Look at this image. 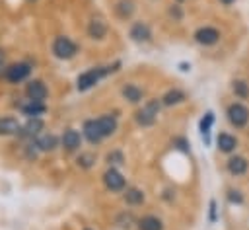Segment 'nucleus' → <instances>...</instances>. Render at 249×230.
<instances>
[{
	"instance_id": "7c9ffc66",
	"label": "nucleus",
	"mask_w": 249,
	"mask_h": 230,
	"mask_svg": "<svg viewBox=\"0 0 249 230\" xmlns=\"http://www.w3.org/2000/svg\"><path fill=\"white\" fill-rule=\"evenodd\" d=\"M169 16H171V18H175V19H181V18H183V12H181V10H179V6L175 4V6H171V8H169Z\"/></svg>"
},
{
	"instance_id": "bb28decb",
	"label": "nucleus",
	"mask_w": 249,
	"mask_h": 230,
	"mask_svg": "<svg viewBox=\"0 0 249 230\" xmlns=\"http://www.w3.org/2000/svg\"><path fill=\"white\" fill-rule=\"evenodd\" d=\"M23 111L27 113V115H39V113H43L45 111V105L41 103V101H33V99H29V105H23Z\"/></svg>"
},
{
	"instance_id": "dca6fc26",
	"label": "nucleus",
	"mask_w": 249,
	"mask_h": 230,
	"mask_svg": "<svg viewBox=\"0 0 249 230\" xmlns=\"http://www.w3.org/2000/svg\"><path fill=\"white\" fill-rule=\"evenodd\" d=\"M80 144H82V136H80L78 131L68 129V131L62 134V146H64L66 150H70V152H72V150H78Z\"/></svg>"
},
{
	"instance_id": "ddd939ff",
	"label": "nucleus",
	"mask_w": 249,
	"mask_h": 230,
	"mask_svg": "<svg viewBox=\"0 0 249 230\" xmlns=\"http://www.w3.org/2000/svg\"><path fill=\"white\" fill-rule=\"evenodd\" d=\"M95 123H97V127H99L103 138H105V136H111V134L117 131V119H115L113 115H101V117L95 119Z\"/></svg>"
},
{
	"instance_id": "cd10ccee",
	"label": "nucleus",
	"mask_w": 249,
	"mask_h": 230,
	"mask_svg": "<svg viewBox=\"0 0 249 230\" xmlns=\"http://www.w3.org/2000/svg\"><path fill=\"white\" fill-rule=\"evenodd\" d=\"M41 127H43V123H41V119H29L27 121V125H25V133L27 134H37L39 131H41Z\"/></svg>"
},
{
	"instance_id": "6ab92c4d",
	"label": "nucleus",
	"mask_w": 249,
	"mask_h": 230,
	"mask_svg": "<svg viewBox=\"0 0 249 230\" xmlns=\"http://www.w3.org/2000/svg\"><path fill=\"white\" fill-rule=\"evenodd\" d=\"M138 230H163V222L154 214H146L138 220Z\"/></svg>"
},
{
	"instance_id": "473e14b6",
	"label": "nucleus",
	"mask_w": 249,
	"mask_h": 230,
	"mask_svg": "<svg viewBox=\"0 0 249 230\" xmlns=\"http://www.w3.org/2000/svg\"><path fill=\"white\" fill-rule=\"evenodd\" d=\"M235 0H220V4H224V6H230V4H233Z\"/></svg>"
},
{
	"instance_id": "5701e85b",
	"label": "nucleus",
	"mask_w": 249,
	"mask_h": 230,
	"mask_svg": "<svg viewBox=\"0 0 249 230\" xmlns=\"http://www.w3.org/2000/svg\"><path fill=\"white\" fill-rule=\"evenodd\" d=\"M212 123H214V113H212V111H208V113L200 119V123H198V129H200V134H202L204 142H208V134H210Z\"/></svg>"
},
{
	"instance_id": "39448f33",
	"label": "nucleus",
	"mask_w": 249,
	"mask_h": 230,
	"mask_svg": "<svg viewBox=\"0 0 249 230\" xmlns=\"http://www.w3.org/2000/svg\"><path fill=\"white\" fill-rule=\"evenodd\" d=\"M53 53H54V57H58V58H72L76 53H78V45L72 41V39H68V37H56L54 39V43H53Z\"/></svg>"
},
{
	"instance_id": "f257e3e1",
	"label": "nucleus",
	"mask_w": 249,
	"mask_h": 230,
	"mask_svg": "<svg viewBox=\"0 0 249 230\" xmlns=\"http://www.w3.org/2000/svg\"><path fill=\"white\" fill-rule=\"evenodd\" d=\"M226 119L237 131L245 129L249 125V109H247V105L243 101H231L226 107Z\"/></svg>"
},
{
	"instance_id": "4be33fe9",
	"label": "nucleus",
	"mask_w": 249,
	"mask_h": 230,
	"mask_svg": "<svg viewBox=\"0 0 249 230\" xmlns=\"http://www.w3.org/2000/svg\"><path fill=\"white\" fill-rule=\"evenodd\" d=\"M19 131V123L14 117H2L0 119V134H16Z\"/></svg>"
},
{
	"instance_id": "9d476101",
	"label": "nucleus",
	"mask_w": 249,
	"mask_h": 230,
	"mask_svg": "<svg viewBox=\"0 0 249 230\" xmlns=\"http://www.w3.org/2000/svg\"><path fill=\"white\" fill-rule=\"evenodd\" d=\"M25 94H27L29 99H33V101H43V99L47 97V88H45V84H43L41 80H31V82L27 84V88H25Z\"/></svg>"
},
{
	"instance_id": "393cba45",
	"label": "nucleus",
	"mask_w": 249,
	"mask_h": 230,
	"mask_svg": "<svg viewBox=\"0 0 249 230\" xmlns=\"http://www.w3.org/2000/svg\"><path fill=\"white\" fill-rule=\"evenodd\" d=\"M115 224L117 226H121V228H130L132 224H134V216H132V212H121V214H117V218H115Z\"/></svg>"
},
{
	"instance_id": "6e6552de",
	"label": "nucleus",
	"mask_w": 249,
	"mask_h": 230,
	"mask_svg": "<svg viewBox=\"0 0 249 230\" xmlns=\"http://www.w3.org/2000/svg\"><path fill=\"white\" fill-rule=\"evenodd\" d=\"M237 144H239V140H237V136H233L231 133L222 131V133H218V136H216V146H218V150L224 152V154L235 152Z\"/></svg>"
},
{
	"instance_id": "2eb2a0df",
	"label": "nucleus",
	"mask_w": 249,
	"mask_h": 230,
	"mask_svg": "<svg viewBox=\"0 0 249 230\" xmlns=\"http://www.w3.org/2000/svg\"><path fill=\"white\" fill-rule=\"evenodd\" d=\"M84 136H86L91 144L101 142L103 134H101V131H99V127H97V123H95V119H89V121L84 123Z\"/></svg>"
},
{
	"instance_id": "72a5a7b5",
	"label": "nucleus",
	"mask_w": 249,
	"mask_h": 230,
	"mask_svg": "<svg viewBox=\"0 0 249 230\" xmlns=\"http://www.w3.org/2000/svg\"><path fill=\"white\" fill-rule=\"evenodd\" d=\"M4 60V53H2V49H0V62Z\"/></svg>"
},
{
	"instance_id": "f704fd0d",
	"label": "nucleus",
	"mask_w": 249,
	"mask_h": 230,
	"mask_svg": "<svg viewBox=\"0 0 249 230\" xmlns=\"http://www.w3.org/2000/svg\"><path fill=\"white\" fill-rule=\"evenodd\" d=\"M86 230H89V228H86Z\"/></svg>"
},
{
	"instance_id": "b1692460",
	"label": "nucleus",
	"mask_w": 249,
	"mask_h": 230,
	"mask_svg": "<svg viewBox=\"0 0 249 230\" xmlns=\"http://www.w3.org/2000/svg\"><path fill=\"white\" fill-rule=\"evenodd\" d=\"M37 146L41 150H53L56 146V136L54 134H43L39 140H37Z\"/></svg>"
},
{
	"instance_id": "f03ea898",
	"label": "nucleus",
	"mask_w": 249,
	"mask_h": 230,
	"mask_svg": "<svg viewBox=\"0 0 249 230\" xmlns=\"http://www.w3.org/2000/svg\"><path fill=\"white\" fill-rule=\"evenodd\" d=\"M160 107H161V99H150V101H146L144 107L138 109L136 115H134L136 123L142 125V127L154 125V123H156V117H158V113H160Z\"/></svg>"
},
{
	"instance_id": "f3484780",
	"label": "nucleus",
	"mask_w": 249,
	"mask_h": 230,
	"mask_svg": "<svg viewBox=\"0 0 249 230\" xmlns=\"http://www.w3.org/2000/svg\"><path fill=\"white\" fill-rule=\"evenodd\" d=\"M121 94H123V97H124L126 101H130V103H138V101H142V97H144V92H142L136 84H124L123 90H121Z\"/></svg>"
},
{
	"instance_id": "0eeeda50",
	"label": "nucleus",
	"mask_w": 249,
	"mask_h": 230,
	"mask_svg": "<svg viewBox=\"0 0 249 230\" xmlns=\"http://www.w3.org/2000/svg\"><path fill=\"white\" fill-rule=\"evenodd\" d=\"M103 183H105V187H107L109 191H123L124 185H126L123 173H121L119 170H115V168H109V170L103 173Z\"/></svg>"
},
{
	"instance_id": "9b49d317",
	"label": "nucleus",
	"mask_w": 249,
	"mask_h": 230,
	"mask_svg": "<svg viewBox=\"0 0 249 230\" xmlns=\"http://www.w3.org/2000/svg\"><path fill=\"white\" fill-rule=\"evenodd\" d=\"M160 99H161V105L171 107V105H179V103H183V101L187 99V96H185V92H183V90L173 88V90H167Z\"/></svg>"
},
{
	"instance_id": "7ed1b4c3",
	"label": "nucleus",
	"mask_w": 249,
	"mask_h": 230,
	"mask_svg": "<svg viewBox=\"0 0 249 230\" xmlns=\"http://www.w3.org/2000/svg\"><path fill=\"white\" fill-rule=\"evenodd\" d=\"M111 68V66H109ZM109 68H103V66H93V68H89V70H86V72H82L80 76H78V80H76V86H78V90L80 92H86V90H89L91 86H95L107 72H109Z\"/></svg>"
},
{
	"instance_id": "c756f323",
	"label": "nucleus",
	"mask_w": 249,
	"mask_h": 230,
	"mask_svg": "<svg viewBox=\"0 0 249 230\" xmlns=\"http://www.w3.org/2000/svg\"><path fill=\"white\" fill-rule=\"evenodd\" d=\"M107 162H109V164H123V162H124V156H123V152L113 150V152L107 154Z\"/></svg>"
},
{
	"instance_id": "a878e982",
	"label": "nucleus",
	"mask_w": 249,
	"mask_h": 230,
	"mask_svg": "<svg viewBox=\"0 0 249 230\" xmlns=\"http://www.w3.org/2000/svg\"><path fill=\"white\" fill-rule=\"evenodd\" d=\"M93 164H95V154H93V152H82V154L78 156V166H80V168L88 170V168H91Z\"/></svg>"
},
{
	"instance_id": "4468645a",
	"label": "nucleus",
	"mask_w": 249,
	"mask_h": 230,
	"mask_svg": "<svg viewBox=\"0 0 249 230\" xmlns=\"http://www.w3.org/2000/svg\"><path fill=\"white\" fill-rule=\"evenodd\" d=\"M88 33H89L91 39H103L107 35V23L101 18H93L88 23Z\"/></svg>"
},
{
	"instance_id": "423d86ee",
	"label": "nucleus",
	"mask_w": 249,
	"mask_h": 230,
	"mask_svg": "<svg viewBox=\"0 0 249 230\" xmlns=\"http://www.w3.org/2000/svg\"><path fill=\"white\" fill-rule=\"evenodd\" d=\"M247 170H249V162H247L245 156H237L235 154V156H230L228 162H226V172L231 177H241V175L247 173Z\"/></svg>"
},
{
	"instance_id": "20e7f679",
	"label": "nucleus",
	"mask_w": 249,
	"mask_h": 230,
	"mask_svg": "<svg viewBox=\"0 0 249 230\" xmlns=\"http://www.w3.org/2000/svg\"><path fill=\"white\" fill-rule=\"evenodd\" d=\"M193 39H195V43H198L202 47H212L222 39V31L212 25H202L193 33Z\"/></svg>"
},
{
	"instance_id": "aec40b11",
	"label": "nucleus",
	"mask_w": 249,
	"mask_h": 230,
	"mask_svg": "<svg viewBox=\"0 0 249 230\" xmlns=\"http://www.w3.org/2000/svg\"><path fill=\"white\" fill-rule=\"evenodd\" d=\"M231 94H233L235 99H239V101L249 99V84H247L245 80H241V78L233 80V82H231Z\"/></svg>"
},
{
	"instance_id": "1a4fd4ad",
	"label": "nucleus",
	"mask_w": 249,
	"mask_h": 230,
	"mask_svg": "<svg viewBox=\"0 0 249 230\" xmlns=\"http://www.w3.org/2000/svg\"><path fill=\"white\" fill-rule=\"evenodd\" d=\"M128 35H130V39L136 41V43H146V41L152 39V31H150L148 23H144V21H134V23L130 25Z\"/></svg>"
},
{
	"instance_id": "a211bd4d",
	"label": "nucleus",
	"mask_w": 249,
	"mask_h": 230,
	"mask_svg": "<svg viewBox=\"0 0 249 230\" xmlns=\"http://www.w3.org/2000/svg\"><path fill=\"white\" fill-rule=\"evenodd\" d=\"M134 10H136V6H134L132 0H119L115 4V16L119 19H128L134 14Z\"/></svg>"
},
{
	"instance_id": "412c9836",
	"label": "nucleus",
	"mask_w": 249,
	"mask_h": 230,
	"mask_svg": "<svg viewBox=\"0 0 249 230\" xmlns=\"http://www.w3.org/2000/svg\"><path fill=\"white\" fill-rule=\"evenodd\" d=\"M124 201H126V205H132V207L142 205L144 203V191L138 187H128L124 191Z\"/></svg>"
},
{
	"instance_id": "2f4dec72",
	"label": "nucleus",
	"mask_w": 249,
	"mask_h": 230,
	"mask_svg": "<svg viewBox=\"0 0 249 230\" xmlns=\"http://www.w3.org/2000/svg\"><path fill=\"white\" fill-rule=\"evenodd\" d=\"M210 220H216V201H210Z\"/></svg>"
},
{
	"instance_id": "f8f14e48",
	"label": "nucleus",
	"mask_w": 249,
	"mask_h": 230,
	"mask_svg": "<svg viewBox=\"0 0 249 230\" xmlns=\"http://www.w3.org/2000/svg\"><path fill=\"white\" fill-rule=\"evenodd\" d=\"M27 74H29V66H27L25 62H18V64H12V66L6 68V78H8L10 82H19V80H23Z\"/></svg>"
},
{
	"instance_id": "c85d7f7f",
	"label": "nucleus",
	"mask_w": 249,
	"mask_h": 230,
	"mask_svg": "<svg viewBox=\"0 0 249 230\" xmlns=\"http://www.w3.org/2000/svg\"><path fill=\"white\" fill-rule=\"evenodd\" d=\"M226 197H228V201H230L231 205H241V203H243V193H241L239 189H228Z\"/></svg>"
}]
</instances>
